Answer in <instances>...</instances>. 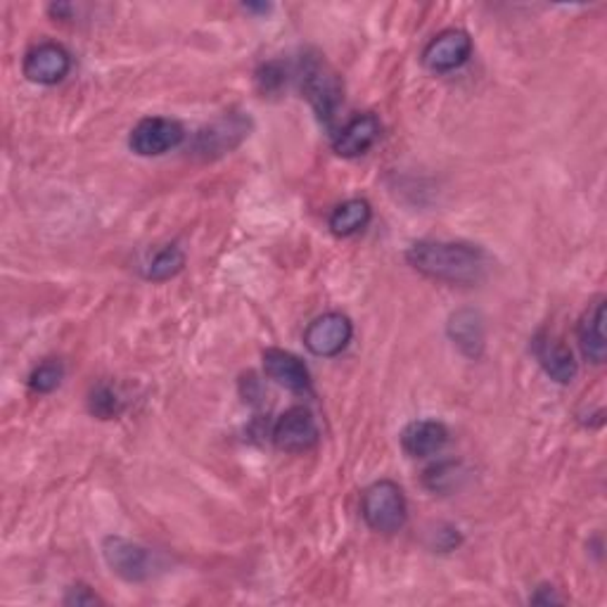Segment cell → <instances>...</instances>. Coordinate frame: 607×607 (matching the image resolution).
Wrapping results in <instances>:
<instances>
[{
    "label": "cell",
    "instance_id": "1",
    "mask_svg": "<svg viewBox=\"0 0 607 607\" xmlns=\"http://www.w3.org/2000/svg\"><path fill=\"white\" fill-rule=\"evenodd\" d=\"M406 262L432 281L448 285H475L487 273V254L467 242L421 240L406 250Z\"/></svg>",
    "mask_w": 607,
    "mask_h": 607
},
{
    "label": "cell",
    "instance_id": "2",
    "mask_svg": "<svg viewBox=\"0 0 607 607\" xmlns=\"http://www.w3.org/2000/svg\"><path fill=\"white\" fill-rule=\"evenodd\" d=\"M302 93L323 124H333L342 102L344 85L340 74L321 55H306L302 62Z\"/></svg>",
    "mask_w": 607,
    "mask_h": 607
},
{
    "label": "cell",
    "instance_id": "3",
    "mask_svg": "<svg viewBox=\"0 0 607 607\" xmlns=\"http://www.w3.org/2000/svg\"><path fill=\"white\" fill-rule=\"evenodd\" d=\"M361 515L377 534H396L408 519V503L404 489L392 479L373 482L361 496Z\"/></svg>",
    "mask_w": 607,
    "mask_h": 607
},
{
    "label": "cell",
    "instance_id": "4",
    "mask_svg": "<svg viewBox=\"0 0 607 607\" xmlns=\"http://www.w3.org/2000/svg\"><path fill=\"white\" fill-rule=\"evenodd\" d=\"M185 138L181 121L169 117H145L138 121L129 135V148L138 158H162L176 150Z\"/></svg>",
    "mask_w": 607,
    "mask_h": 607
},
{
    "label": "cell",
    "instance_id": "5",
    "mask_svg": "<svg viewBox=\"0 0 607 607\" xmlns=\"http://www.w3.org/2000/svg\"><path fill=\"white\" fill-rule=\"evenodd\" d=\"M102 558L119 579L129 584H141L152 577L154 558L150 548L124 539V536H108L102 542Z\"/></svg>",
    "mask_w": 607,
    "mask_h": 607
},
{
    "label": "cell",
    "instance_id": "6",
    "mask_svg": "<svg viewBox=\"0 0 607 607\" xmlns=\"http://www.w3.org/2000/svg\"><path fill=\"white\" fill-rule=\"evenodd\" d=\"M354 337V325L344 314L331 311L311 321L304 331V346L306 350L321 356V358H335L340 356L346 346H350Z\"/></svg>",
    "mask_w": 607,
    "mask_h": 607
},
{
    "label": "cell",
    "instance_id": "7",
    "mask_svg": "<svg viewBox=\"0 0 607 607\" xmlns=\"http://www.w3.org/2000/svg\"><path fill=\"white\" fill-rule=\"evenodd\" d=\"M271 437L273 444L285 454H304V451L318 444L321 432L314 413L304 406H292L275 421Z\"/></svg>",
    "mask_w": 607,
    "mask_h": 607
},
{
    "label": "cell",
    "instance_id": "8",
    "mask_svg": "<svg viewBox=\"0 0 607 607\" xmlns=\"http://www.w3.org/2000/svg\"><path fill=\"white\" fill-rule=\"evenodd\" d=\"M473 55V39L463 29H446L423 50V64L432 74H448L461 69Z\"/></svg>",
    "mask_w": 607,
    "mask_h": 607
},
{
    "label": "cell",
    "instance_id": "9",
    "mask_svg": "<svg viewBox=\"0 0 607 607\" xmlns=\"http://www.w3.org/2000/svg\"><path fill=\"white\" fill-rule=\"evenodd\" d=\"M69 69H72V55H69V50L60 43L50 41L33 45L22 62L24 77L39 85L60 83L69 74Z\"/></svg>",
    "mask_w": 607,
    "mask_h": 607
},
{
    "label": "cell",
    "instance_id": "10",
    "mask_svg": "<svg viewBox=\"0 0 607 607\" xmlns=\"http://www.w3.org/2000/svg\"><path fill=\"white\" fill-rule=\"evenodd\" d=\"M532 350L536 361H539V366L544 368V373L555 380L558 385H569L571 380L577 377L579 366L575 361V354H571L569 346L565 342H560L558 337H553L548 333L536 335L532 342Z\"/></svg>",
    "mask_w": 607,
    "mask_h": 607
},
{
    "label": "cell",
    "instance_id": "11",
    "mask_svg": "<svg viewBox=\"0 0 607 607\" xmlns=\"http://www.w3.org/2000/svg\"><path fill=\"white\" fill-rule=\"evenodd\" d=\"M380 133H383V124H380L375 114H358L335 135L333 150L346 160L361 158V154H366L380 141Z\"/></svg>",
    "mask_w": 607,
    "mask_h": 607
},
{
    "label": "cell",
    "instance_id": "12",
    "mask_svg": "<svg viewBox=\"0 0 607 607\" xmlns=\"http://www.w3.org/2000/svg\"><path fill=\"white\" fill-rule=\"evenodd\" d=\"M264 373L275 385H281L290 392L304 394L311 390V373L306 363L285 350H266L264 352Z\"/></svg>",
    "mask_w": 607,
    "mask_h": 607
},
{
    "label": "cell",
    "instance_id": "13",
    "mask_svg": "<svg viewBox=\"0 0 607 607\" xmlns=\"http://www.w3.org/2000/svg\"><path fill=\"white\" fill-rule=\"evenodd\" d=\"M448 444V429L439 421H415L402 432V448L411 458H432Z\"/></svg>",
    "mask_w": 607,
    "mask_h": 607
},
{
    "label": "cell",
    "instance_id": "14",
    "mask_svg": "<svg viewBox=\"0 0 607 607\" xmlns=\"http://www.w3.org/2000/svg\"><path fill=\"white\" fill-rule=\"evenodd\" d=\"M577 337L581 354L586 361L605 363L607 356V342H605V297H598L591 306L584 311V316L579 318L577 325Z\"/></svg>",
    "mask_w": 607,
    "mask_h": 607
},
{
    "label": "cell",
    "instance_id": "15",
    "mask_svg": "<svg viewBox=\"0 0 607 607\" xmlns=\"http://www.w3.org/2000/svg\"><path fill=\"white\" fill-rule=\"evenodd\" d=\"M448 337L467 356L477 358L484 350V323L477 311L463 308L448 321Z\"/></svg>",
    "mask_w": 607,
    "mask_h": 607
},
{
    "label": "cell",
    "instance_id": "16",
    "mask_svg": "<svg viewBox=\"0 0 607 607\" xmlns=\"http://www.w3.org/2000/svg\"><path fill=\"white\" fill-rule=\"evenodd\" d=\"M371 219H373L371 204L366 200L354 198V200H346L335 206L331 219H327V225H331V231L337 237H352L366 229Z\"/></svg>",
    "mask_w": 607,
    "mask_h": 607
},
{
    "label": "cell",
    "instance_id": "17",
    "mask_svg": "<svg viewBox=\"0 0 607 607\" xmlns=\"http://www.w3.org/2000/svg\"><path fill=\"white\" fill-rule=\"evenodd\" d=\"M235 135H247V127H245V119L242 117H229V119H221L216 121V124L212 129H206L200 133V141H198V148L202 152H210L214 148V143H221V150H231L240 143V138H233Z\"/></svg>",
    "mask_w": 607,
    "mask_h": 607
},
{
    "label": "cell",
    "instance_id": "18",
    "mask_svg": "<svg viewBox=\"0 0 607 607\" xmlns=\"http://www.w3.org/2000/svg\"><path fill=\"white\" fill-rule=\"evenodd\" d=\"M183 266H185L183 250L176 247V245H169L160 252H154V256L148 262L143 275L152 283H164V281H169V277L179 275L183 271Z\"/></svg>",
    "mask_w": 607,
    "mask_h": 607
},
{
    "label": "cell",
    "instance_id": "19",
    "mask_svg": "<svg viewBox=\"0 0 607 607\" xmlns=\"http://www.w3.org/2000/svg\"><path fill=\"white\" fill-rule=\"evenodd\" d=\"M89 408L95 418L112 421L124 411V402H121L112 385H98L89 396Z\"/></svg>",
    "mask_w": 607,
    "mask_h": 607
},
{
    "label": "cell",
    "instance_id": "20",
    "mask_svg": "<svg viewBox=\"0 0 607 607\" xmlns=\"http://www.w3.org/2000/svg\"><path fill=\"white\" fill-rule=\"evenodd\" d=\"M62 377H64V368H62L60 361H43L41 366L31 371L29 387L37 394H50L60 387Z\"/></svg>",
    "mask_w": 607,
    "mask_h": 607
},
{
    "label": "cell",
    "instance_id": "21",
    "mask_svg": "<svg viewBox=\"0 0 607 607\" xmlns=\"http://www.w3.org/2000/svg\"><path fill=\"white\" fill-rule=\"evenodd\" d=\"M458 471H461V465H456V463L432 465L425 473V487L435 494H446L456 487V482L461 477Z\"/></svg>",
    "mask_w": 607,
    "mask_h": 607
},
{
    "label": "cell",
    "instance_id": "22",
    "mask_svg": "<svg viewBox=\"0 0 607 607\" xmlns=\"http://www.w3.org/2000/svg\"><path fill=\"white\" fill-rule=\"evenodd\" d=\"M102 603V598L98 594H93L85 584H77L69 588V594L64 596V605H95Z\"/></svg>",
    "mask_w": 607,
    "mask_h": 607
},
{
    "label": "cell",
    "instance_id": "23",
    "mask_svg": "<svg viewBox=\"0 0 607 607\" xmlns=\"http://www.w3.org/2000/svg\"><path fill=\"white\" fill-rule=\"evenodd\" d=\"M532 603H542V605H550V603H563L560 596H555L553 586H542L539 594L532 596Z\"/></svg>",
    "mask_w": 607,
    "mask_h": 607
}]
</instances>
